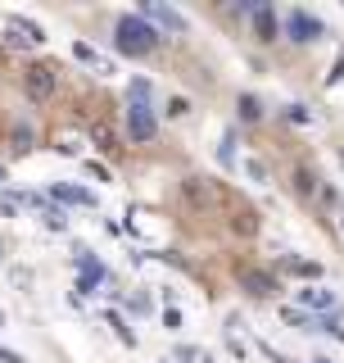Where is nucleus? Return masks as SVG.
Instances as JSON below:
<instances>
[{"mask_svg": "<svg viewBox=\"0 0 344 363\" xmlns=\"http://www.w3.org/2000/svg\"><path fill=\"white\" fill-rule=\"evenodd\" d=\"M114 45H118L122 55H150V50H159V32H154L145 19H118V28H114Z\"/></svg>", "mask_w": 344, "mask_h": 363, "instance_id": "obj_1", "label": "nucleus"}, {"mask_svg": "<svg viewBox=\"0 0 344 363\" xmlns=\"http://www.w3.org/2000/svg\"><path fill=\"white\" fill-rule=\"evenodd\" d=\"M23 91L32 100H50L54 91H59V68L54 64H32V68H23Z\"/></svg>", "mask_w": 344, "mask_h": 363, "instance_id": "obj_2", "label": "nucleus"}, {"mask_svg": "<svg viewBox=\"0 0 344 363\" xmlns=\"http://www.w3.org/2000/svg\"><path fill=\"white\" fill-rule=\"evenodd\" d=\"M286 37L299 41V45H312V41H322V37H326V28H322V19H312L308 10H290V14H286Z\"/></svg>", "mask_w": 344, "mask_h": 363, "instance_id": "obj_3", "label": "nucleus"}, {"mask_svg": "<svg viewBox=\"0 0 344 363\" xmlns=\"http://www.w3.org/2000/svg\"><path fill=\"white\" fill-rule=\"evenodd\" d=\"M127 132H131V141H154L159 123H154L150 100H127Z\"/></svg>", "mask_w": 344, "mask_h": 363, "instance_id": "obj_4", "label": "nucleus"}, {"mask_svg": "<svg viewBox=\"0 0 344 363\" xmlns=\"http://www.w3.org/2000/svg\"><path fill=\"white\" fill-rule=\"evenodd\" d=\"M140 14H145V19H154L159 28H168V32H177V37L186 32V19L172 10V5H154V0H145V5H140Z\"/></svg>", "mask_w": 344, "mask_h": 363, "instance_id": "obj_5", "label": "nucleus"}, {"mask_svg": "<svg viewBox=\"0 0 344 363\" xmlns=\"http://www.w3.org/2000/svg\"><path fill=\"white\" fill-rule=\"evenodd\" d=\"M254 32H258V41H277V10L272 5L254 10Z\"/></svg>", "mask_w": 344, "mask_h": 363, "instance_id": "obj_6", "label": "nucleus"}, {"mask_svg": "<svg viewBox=\"0 0 344 363\" xmlns=\"http://www.w3.org/2000/svg\"><path fill=\"white\" fill-rule=\"evenodd\" d=\"M50 200H64V205H96V196L91 191H82V187H50Z\"/></svg>", "mask_w": 344, "mask_h": 363, "instance_id": "obj_7", "label": "nucleus"}, {"mask_svg": "<svg viewBox=\"0 0 344 363\" xmlns=\"http://www.w3.org/2000/svg\"><path fill=\"white\" fill-rule=\"evenodd\" d=\"M299 300L308 309H335V295L331 291H322V287H308V291H299Z\"/></svg>", "mask_w": 344, "mask_h": 363, "instance_id": "obj_8", "label": "nucleus"}, {"mask_svg": "<svg viewBox=\"0 0 344 363\" xmlns=\"http://www.w3.org/2000/svg\"><path fill=\"white\" fill-rule=\"evenodd\" d=\"M240 282H245L254 295H272V291H277V282H272L268 273H240Z\"/></svg>", "mask_w": 344, "mask_h": 363, "instance_id": "obj_9", "label": "nucleus"}, {"mask_svg": "<svg viewBox=\"0 0 344 363\" xmlns=\"http://www.w3.org/2000/svg\"><path fill=\"white\" fill-rule=\"evenodd\" d=\"M73 55H77V59H82V64H91V68H100V73H114V64H109V59H100V55H96V50H91V45H86V41H77V45H73Z\"/></svg>", "mask_w": 344, "mask_h": 363, "instance_id": "obj_10", "label": "nucleus"}, {"mask_svg": "<svg viewBox=\"0 0 344 363\" xmlns=\"http://www.w3.org/2000/svg\"><path fill=\"white\" fill-rule=\"evenodd\" d=\"M240 118H245V123H258V118H263V105H258L254 96H240Z\"/></svg>", "mask_w": 344, "mask_h": 363, "instance_id": "obj_11", "label": "nucleus"}, {"mask_svg": "<svg viewBox=\"0 0 344 363\" xmlns=\"http://www.w3.org/2000/svg\"><path fill=\"white\" fill-rule=\"evenodd\" d=\"M217 159H222L226 168L236 164V132H226V136H222V145H217Z\"/></svg>", "mask_w": 344, "mask_h": 363, "instance_id": "obj_12", "label": "nucleus"}, {"mask_svg": "<svg viewBox=\"0 0 344 363\" xmlns=\"http://www.w3.org/2000/svg\"><path fill=\"white\" fill-rule=\"evenodd\" d=\"M109 327L118 331V341H122V345H136V331H131V327H127V322H122V318H118V313H109Z\"/></svg>", "mask_w": 344, "mask_h": 363, "instance_id": "obj_13", "label": "nucleus"}, {"mask_svg": "<svg viewBox=\"0 0 344 363\" xmlns=\"http://www.w3.org/2000/svg\"><path fill=\"white\" fill-rule=\"evenodd\" d=\"M294 191H299V196H312V191H317V177H312L308 168H299V173H294Z\"/></svg>", "mask_w": 344, "mask_h": 363, "instance_id": "obj_14", "label": "nucleus"}, {"mask_svg": "<svg viewBox=\"0 0 344 363\" xmlns=\"http://www.w3.org/2000/svg\"><path fill=\"white\" fill-rule=\"evenodd\" d=\"M177 359H182V363H213L204 350H195V345H177Z\"/></svg>", "mask_w": 344, "mask_h": 363, "instance_id": "obj_15", "label": "nucleus"}, {"mask_svg": "<svg viewBox=\"0 0 344 363\" xmlns=\"http://www.w3.org/2000/svg\"><path fill=\"white\" fill-rule=\"evenodd\" d=\"M45 227H50V231H64V227H68L64 209H45Z\"/></svg>", "mask_w": 344, "mask_h": 363, "instance_id": "obj_16", "label": "nucleus"}, {"mask_svg": "<svg viewBox=\"0 0 344 363\" xmlns=\"http://www.w3.org/2000/svg\"><path fill=\"white\" fill-rule=\"evenodd\" d=\"M96 141H100V150H118V145H114V132H109L105 123L96 127Z\"/></svg>", "mask_w": 344, "mask_h": 363, "instance_id": "obj_17", "label": "nucleus"}, {"mask_svg": "<svg viewBox=\"0 0 344 363\" xmlns=\"http://www.w3.org/2000/svg\"><path fill=\"white\" fill-rule=\"evenodd\" d=\"M317 331H331L335 341H344V327H340V322H335V318H322V322H317Z\"/></svg>", "mask_w": 344, "mask_h": 363, "instance_id": "obj_18", "label": "nucleus"}, {"mask_svg": "<svg viewBox=\"0 0 344 363\" xmlns=\"http://www.w3.org/2000/svg\"><path fill=\"white\" fill-rule=\"evenodd\" d=\"M245 173H249V177H254V182H268V168L258 164V159H249V164H245Z\"/></svg>", "mask_w": 344, "mask_h": 363, "instance_id": "obj_19", "label": "nucleus"}, {"mask_svg": "<svg viewBox=\"0 0 344 363\" xmlns=\"http://www.w3.org/2000/svg\"><path fill=\"white\" fill-rule=\"evenodd\" d=\"M163 327L177 331V327H182V313H177V309H163Z\"/></svg>", "mask_w": 344, "mask_h": 363, "instance_id": "obj_20", "label": "nucleus"}, {"mask_svg": "<svg viewBox=\"0 0 344 363\" xmlns=\"http://www.w3.org/2000/svg\"><path fill=\"white\" fill-rule=\"evenodd\" d=\"M14 150H32V132H28V127L14 132Z\"/></svg>", "mask_w": 344, "mask_h": 363, "instance_id": "obj_21", "label": "nucleus"}, {"mask_svg": "<svg viewBox=\"0 0 344 363\" xmlns=\"http://www.w3.org/2000/svg\"><path fill=\"white\" fill-rule=\"evenodd\" d=\"M286 118H290V123H308V110H303V105H290V110H286Z\"/></svg>", "mask_w": 344, "mask_h": 363, "instance_id": "obj_22", "label": "nucleus"}, {"mask_svg": "<svg viewBox=\"0 0 344 363\" xmlns=\"http://www.w3.org/2000/svg\"><path fill=\"white\" fill-rule=\"evenodd\" d=\"M0 363H28V359H23V354H14V350H5V345H0Z\"/></svg>", "mask_w": 344, "mask_h": 363, "instance_id": "obj_23", "label": "nucleus"}, {"mask_svg": "<svg viewBox=\"0 0 344 363\" xmlns=\"http://www.w3.org/2000/svg\"><path fill=\"white\" fill-rule=\"evenodd\" d=\"M340 77H344V55H340V64H335V73L326 77V82H331V87H335V82H340Z\"/></svg>", "mask_w": 344, "mask_h": 363, "instance_id": "obj_24", "label": "nucleus"}, {"mask_svg": "<svg viewBox=\"0 0 344 363\" xmlns=\"http://www.w3.org/2000/svg\"><path fill=\"white\" fill-rule=\"evenodd\" d=\"M312 363H331V359H312Z\"/></svg>", "mask_w": 344, "mask_h": 363, "instance_id": "obj_25", "label": "nucleus"}, {"mask_svg": "<svg viewBox=\"0 0 344 363\" xmlns=\"http://www.w3.org/2000/svg\"><path fill=\"white\" fill-rule=\"evenodd\" d=\"M340 164H344V150H340Z\"/></svg>", "mask_w": 344, "mask_h": 363, "instance_id": "obj_26", "label": "nucleus"}, {"mask_svg": "<svg viewBox=\"0 0 344 363\" xmlns=\"http://www.w3.org/2000/svg\"><path fill=\"white\" fill-rule=\"evenodd\" d=\"M0 250H5V245H0Z\"/></svg>", "mask_w": 344, "mask_h": 363, "instance_id": "obj_27", "label": "nucleus"}, {"mask_svg": "<svg viewBox=\"0 0 344 363\" xmlns=\"http://www.w3.org/2000/svg\"><path fill=\"white\" fill-rule=\"evenodd\" d=\"M163 363H168V359H163Z\"/></svg>", "mask_w": 344, "mask_h": 363, "instance_id": "obj_28", "label": "nucleus"}]
</instances>
